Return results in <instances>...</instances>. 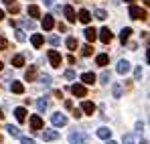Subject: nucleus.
Segmentation results:
<instances>
[{
	"instance_id": "nucleus-15",
	"label": "nucleus",
	"mask_w": 150,
	"mask_h": 144,
	"mask_svg": "<svg viewBox=\"0 0 150 144\" xmlns=\"http://www.w3.org/2000/svg\"><path fill=\"white\" fill-rule=\"evenodd\" d=\"M57 138H59V132L57 130H45L43 132V140H47V142L49 140H57Z\"/></svg>"
},
{
	"instance_id": "nucleus-12",
	"label": "nucleus",
	"mask_w": 150,
	"mask_h": 144,
	"mask_svg": "<svg viewBox=\"0 0 150 144\" xmlns=\"http://www.w3.org/2000/svg\"><path fill=\"white\" fill-rule=\"evenodd\" d=\"M77 16H79V21H81L83 24H89V21H91V12H89V10H85V8H81Z\"/></svg>"
},
{
	"instance_id": "nucleus-7",
	"label": "nucleus",
	"mask_w": 150,
	"mask_h": 144,
	"mask_svg": "<svg viewBox=\"0 0 150 144\" xmlns=\"http://www.w3.org/2000/svg\"><path fill=\"white\" fill-rule=\"evenodd\" d=\"M30 130H35V132H39V130H43V120H41V116H30Z\"/></svg>"
},
{
	"instance_id": "nucleus-25",
	"label": "nucleus",
	"mask_w": 150,
	"mask_h": 144,
	"mask_svg": "<svg viewBox=\"0 0 150 144\" xmlns=\"http://www.w3.org/2000/svg\"><path fill=\"white\" fill-rule=\"evenodd\" d=\"M122 94H124L122 85H120V83H114V85H112V96L114 97H122Z\"/></svg>"
},
{
	"instance_id": "nucleus-6",
	"label": "nucleus",
	"mask_w": 150,
	"mask_h": 144,
	"mask_svg": "<svg viewBox=\"0 0 150 144\" xmlns=\"http://www.w3.org/2000/svg\"><path fill=\"white\" fill-rule=\"evenodd\" d=\"M130 67H132V65H130V61L120 59V61H118V65H116V71L120 73V75H126V73L130 71Z\"/></svg>"
},
{
	"instance_id": "nucleus-47",
	"label": "nucleus",
	"mask_w": 150,
	"mask_h": 144,
	"mask_svg": "<svg viewBox=\"0 0 150 144\" xmlns=\"http://www.w3.org/2000/svg\"><path fill=\"white\" fill-rule=\"evenodd\" d=\"M2 18H4V10H0V21H2Z\"/></svg>"
},
{
	"instance_id": "nucleus-44",
	"label": "nucleus",
	"mask_w": 150,
	"mask_h": 144,
	"mask_svg": "<svg viewBox=\"0 0 150 144\" xmlns=\"http://www.w3.org/2000/svg\"><path fill=\"white\" fill-rule=\"evenodd\" d=\"M142 128H144V124H142V122H138V124H136V130H138V132H142Z\"/></svg>"
},
{
	"instance_id": "nucleus-45",
	"label": "nucleus",
	"mask_w": 150,
	"mask_h": 144,
	"mask_svg": "<svg viewBox=\"0 0 150 144\" xmlns=\"http://www.w3.org/2000/svg\"><path fill=\"white\" fill-rule=\"evenodd\" d=\"M53 2H55V0H45V4H47V6H51Z\"/></svg>"
},
{
	"instance_id": "nucleus-10",
	"label": "nucleus",
	"mask_w": 150,
	"mask_h": 144,
	"mask_svg": "<svg viewBox=\"0 0 150 144\" xmlns=\"http://www.w3.org/2000/svg\"><path fill=\"white\" fill-rule=\"evenodd\" d=\"M63 14H65V18H67L69 23H75V18H77V16H75V10H73V6H69V4H67V6L63 8Z\"/></svg>"
},
{
	"instance_id": "nucleus-17",
	"label": "nucleus",
	"mask_w": 150,
	"mask_h": 144,
	"mask_svg": "<svg viewBox=\"0 0 150 144\" xmlns=\"http://www.w3.org/2000/svg\"><path fill=\"white\" fill-rule=\"evenodd\" d=\"M83 33H85V39H87V41H89V43H91V41H96V39H98V31H96V28H91V26H89V28H85V31H83Z\"/></svg>"
},
{
	"instance_id": "nucleus-38",
	"label": "nucleus",
	"mask_w": 150,
	"mask_h": 144,
	"mask_svg": "<svg viewBox=\"0 0 150 144\" xmlns=\"http://www.w3.org/2000/svg\"><path fill=\"white\" fill-rule=\"evenodd\" d=\"M0 49L4 51V49H8V41L4 39V37H0Z\"/></svg>"
},
{
	"instance_id": "nucleus-14",
	"label": "nucleus",
	"mask_w": 150,
	"mask_h": 144,
	"mask_svg": "<svg viewBox=\"0 0 150 144\" xmlns=\"http://www.w3.org/2000/svg\"><path fill=\"white\" fill-rule=\"evenodd\" d=\"M6 132L12 136V138H21V128L18 126H12V124H6Z\"/></svg>"
},
{
	"instance_id": "nucleus-5",
	"label": "nucleus",
	"mask_w": 150,
	"mask_h": 144,
	"mask_svg": "<svg viewBox=\"0 0 150 144\" xmlns=\"http://www.w3.org/2000/svg\"><path fill=\"white\" fill-rule=\"evenodd\" d=\"M51 122H53V126H65L67 124V116L61 114V112H57V114L51 116Z\"/></svg>"
},
{
	"instance_id": "nucleus-52",
	"label": "nucleus",
	"mask_w": 150,
	"mask_h": 144,
	"mask_svg": "<svg viewBox=\"0 0 150 144\" xmlns=\"http://www.w3.org/2000/svg\"><path fill=\"white\" fill-rule=\"evenodd\" d=\"M2 67H4V65H2V61H0V71H2Z\"/></svg>"
},
{
	"instance_id": "nucleus-2",
	"label": "nucleus",
	"mask_w": 150,
	"mask_h": 144,
	"mask_svg": "<svg viewBox=\"0 0 150 144\" xmlns=\"http://www.w3.org/2000/svg\"><path fill=\"white\" fill-rule=\"evenodd\" d=\"M47 57H49V61H51V65H53V67H61V61H63L61 53H57L55 49H51L49 53H47Z\"/></svg>"
},
{
	"instance_id": "nucleus-43",
	"label": "nucleus",
	"mask_w": 150,
	"mask_h": 144,
	"mask_svg": "<svg viewBox=\"0 0 150 144\" xmlns=\"http://www.w3.org/2000/svg\"><path fill=\"white\" fill-rule=\"evenodd\" d=\"M51 43H53V45H59L61 41H59V37H51Z\"/></svg>"
},
{
	"instance_id": "nucleus-31",
	"label": "nucleus",
	"mask_w": 150,
	"mask_h": 144,
	"mask_svg": "<svg viewBox=\"0 0 150 144\" xmlns=\"http://www.w3.org/2000/svg\"><path fill=\"white\" fill-rule=\"evenodd\" d=\"M18 10H21V6H18L16 2H12V4H8V12H10V14H16Z\"/></svg>"
},
{
	"instance_id": "nucleus-13",
	"label": "nucleus",
	"mask_w": 150,
	"mask_h": 144,
	"mask_svg": "<svg viewBox=\"0 0 150 144\" xmlns=\"http://www.w3.org/2000/svg\"><path fill=\"white\" fill-rule=\"evenodd\" d=\"M43 41H45V39H43V35H39V33H35V35L30 37V43H33V47H35V49H41V47H43Z\"/></svg>"
},
{
	"instance_id": "nucleus-21",
	"label": "nucleus",
	"mask_w": 150,
	"mask_h": 144,
	"mask_svg": "<svg viewBox=\"0 0 150 144\" xmlns=\"http://www.w3.org/2000/svg\"><path fill=\"white\" fill-rule=\"evenodd\" d=\"M98 136H100L101 140H110L112 130H110V128H100V130H98Z\"/></svg>"
},
{
	"instance_id": "nucleus-35",
	"label": "nucleus",
	"mask_w": 150,
	"mask_h": 144,
	"mask_svg": "<svg viewBox=\"0 0 150 144\" xmlns=\"http://www.w3.org/2000/svg\"><path fill=\"white\" fill-rule=\"evenodd\" d=\"M124 144H134V134H124Z\"/></svg>"
},
{
	"instance_id": "nucleus-11",
	"label": "nucleus",
	"mask_w": 150,
	"mask_h": 144,
	"mask_svg": "<svg viewBox=\"0 0 150 144\" xmlns=\"http://www.w3.org/2000/svg\"><path fill=\"white\" fill-rule=\"evenodd\" d=\"M81 112L93 116V112H96V104H93V101H83V104H81Z\"/></svg>"
},
{
	"instance_id": "nucleus-49",
	"label": "nucleus",
	"mask_w": 150,
	"mask_h": 144,
	"mask_svg": "<svg viewBox=\"0 0 150 144\" xmlns=\"http://www.w3.org/2000/svg\"><path fill=\"white\" fill-rule=\"evenodd\" d=\"M108 144H118V142H114V140H108Z\"/></svg>"
},
{
	"instance_id": "nucleus-48",
	"label": "nucleus",
	"mask_w": 150,
	"mask_h": 144,
	"mask_svg": "<svg viewBox=\"0 0 150 144\" xmlns=\"http://www.w3.org/2000/svg\"><path fill=\"white\" fill-rule=\"evenodd\" d=\"M140 144H148V140H140Z\"/></svg>"
},
{
	"instance_id": "nucleus-20",
	"label": "nucleus",
	"mask_w": 150,
	"mask_h": 144,
	"mask_svg": "<svg viewBox=\"0 0 150 144\" xmlns=\"http://www.w3.org/2000/svg\"><path fill=\"white\" fill-rule=\"evenodd\" d=\"M26 12H28V14H30L33 18H37V16H41V8H39L37 4H30V6L26 8Z\"/></svg>"
},
{
	"instance_id": "nucleus-16",
	"label": "nucleus",
	"mask_w": 150,
	"mask_h": 144,
	"mask_svg": "<svg viewBox=\"0 0 150 144\" xmlns=\"http://www.w3.org/2000/svg\"><path fill=\"white\" fill-rule=\"evenodd\" d=\"M10 92H12V94H25V85H23L21 81H12V83H10Z\"/></svg>"
},
{
	"instance_id": "nucleus-9",
	"label": "nucleus",
	"mask_w": 150,
	"mask_h": 144,
	"mask_svg": "<svg viewBox=\"0 0 150 144\" xmlns=\"http://www.w3.org/2000/svg\"><path fill=\"white\" fill-rule=\"evenodd\" d=\"M81 81L85 83V85H93L96 81H98V77L93 75V73H89V71H85V73H81Z\"/></svg>"
},
{
	"instance_id": "nucleus-23",
	"label": "nucleus",
	"mask_w": 150,
	"mask_h": 144,
	"mask_svg": "<svg viewBox=\"0 0 150 144\" xmlns=\"http://www.w3.org/2000/svg\"><path fill=\"white\" fill-rule=\"evenodd\" d=\"M47 108H49V101H47L45 97H39V99H37V110H39V112H45Z\"/></svg>"
},
{
	"instance_id": "nucleus-19",
	"label": "nucleus",
	"mask_w": 150,
	"mask_h": 144,
	"mask_svg": "<svg viewBox=\"0 0 150 144\" xmlns=\"http://www.w3.org/2000/svg\"><path fill=\"white\" fill-rule=\"evenodd\" d=\"M53 26H55V21H53V16H51V14H47V16L43 18V28H45V31H51Z\"/></svg>"
},
{
	"instance_id": "nucleus-8",
	"label": "nucleus",
	"mask_w": 150,
	"mask_h": 144,
	"mask_svg": "<svg viewBox=\"0 0 150 144\" xmlns=\"http://www.w3.org/2000/svg\"><path fill=\"white\" fill-rule=\"evenodd\" d=\"M71 92H73V96H77V97H85L87 96V89H85V85H81V83L71 85Z\"/></svg>"
},
{
	"instance_id": "nucleus-1",
	"label": "nucleus",
	"mask_w": 150,
	"mask_h": 144,
	"mask_svg": "<svg viewBox=\"0 0 150 144\" xmlns=\"http://www.w3.org/2000/svg\"><path fill=\"white\" fill-rule=\"evenodd\" d=\"M130 18H134V21H146L148 18V12L144 10V8H140V6H136V4H130Z\"/></svg>"
},
{
	"instance_id": "nucleus-3",
	"label": "nucleus",
	"mask_w": 150,
	"mask_h": 144,
	"mask_svg": "<svg viewBox=\"0 0 150 144\" xmlns=\"http://www.w3.org/2000/svg\"><path fill=\"white\" fill-rule=\"evenodd\" d=\"M69 142L71 144H87V138L83 132H71L69 134Z\"/></svg>"
},
{
	"instance_id": "nucleus-28",
	"label": "nucleus",
	"mask_w": 150,
	"mask_h": 144,
	"mask_svg": "<svg viewBox=\"0 0 150 144\" xmlns=\"http://www.w3.org/2000/svg\"><path fill=\"white\" fill-rule=\"evenodd\" d=\"M65 45H67L69 51H75V49H77V39H75V37H69V39L65 41Z\"/></svg>"
},
{
	"instance_id": "nucleus-27",
	"label": "nucleus",
	"mask_w": 150,
	"mask_h": 144,
	"mask_svg": "<svg viewBox=\"0 0 150 144\" xmlns=\"http://www.w3.org/2000/svg\"><path fill=\"white\" fill-rule=\"evenodd\" d=\"M130 35H132V28H128V26H126L124 31L120 33V41H122V45H126V41L130 39Z\"/></svg>"
},
{
	"instance_id": "nucleus-46",
	"label": "nucleus",
	"mask_w": 150,
	"mask_h": 144,
	"mask_svg": "<svg viewBox=\"0 0 150 144\" xmlns=\"http://www.w3.org/2000/svg\"><path fill=\"white\" fill-rule=\"evenodd\" d=\"M2 2H4V4H12L14 0H2Z\"/></svg>"
},
{
	"instance_id": "nucleus-26",
	"label": "nucleus",
	"mask_w": 150,
	"mask_h": 144,
	"mask_svg": "<svg viewBox=\"0 0 150 144\" xmlns=\"http://www.w3.org/2000/svg\"><path fill=\"white\" fill-rule=\"evenodd\" d=\"M12 65L14 67H23L25 65V55H14L12 57Z\"/></svg>"
},
{
	"instance_id": "nucleus-34",
	"label": "nucleus",
	"mask_w": 150,
	"mask_h": 144,
	"mask_svg": "<svg viewBox=\"0 0 150 144\" xmlns=\"http://www.w3.org/2000/svg\"><path fill=\"white\" fill-rule=\"evenodd\" d=\"M63 77H65V79H67V81H71V79H75V71H73V69H67V71H65V75H63Z\"/></svg>"
},
{
	"instance_id": "nucleus-29",
	"label": "nucleus",
	"mask_w": 150,
	"mask_h": 144,
	"mask_svg": "<svg viewBox=\"0 0 150 144\" xmlns=\"http://www.w3.org/2000/svg\"><path fill=\"white\" fill-rule=\"evenodd\" d=\"M93 16H96V18H100V21H105V18H108V12H105L103 8H98V10L93 12Z\"/></svg>"
},
{
	"instance_id": "nucleus-24",
	"label": "nucleus",
	"mask_w": 150,
	"mask_h": 144,
	"mask_svg": "<svg viewBox=\"0 0 150 144\" xmlns=\"http://www.w3.org/2000/svg\"><path fill=\"white\" fill-rule=\"evenodd\" d=\"M14 116H16L18 122H25L26 120V110L25 108H16V110H14Z\"/></svg>"
},
{
	"instance_id": "nucleus-42",
	"label": "nucleus",
	"mask_w": 150,
	"mask_h": 144,
	"mask_svg": "<svg viewBox=\"0 0 150 144\" xmlns=\"http://www.w3.org/2000/svg\"><path fill=\"white\" fill-rule=\"evenodd\" d=\"M73 118H75V120H79V118H81V110H75V112H73Z\"/></svg>"
},
{
	"instance_id": "nucleus-41",
	"label": "nucleus",
	"mask_w": 150,
	"mask_h": 144,
	"mask_svg": "<svg viewBox=\"0 0 150 144\" xmlns=\"http://www.w3.org/2000/svg\"><path fill=\"white\" fill-rule=\"evenodd\" d=\"M65 108L71 110V108H73V101H71V99H65Z\"/></svg>"
},
{
	"instance_id": "nucleus-37",
	"label": "nucleus",
	"mask_w": 150,
	"mask_h": 144,
	"mask_svg": "<svg viewBox=\"0 0 150 144\" xmlns=\"http://www.w3.org/2000/svg\"><path fill=\"white\" fill-rule=\"evenodd\" d=\"M21 144H35V140L28 136H21Z\"/></svg>"
},
{
	"instance_id": "nucleus-50",
	"label": "nucleus",
	"mask_w": 150,
	"mask_h": 144,
	"mask_svg": "<svg viewBox=\"0 0 150 144\" xmlns=\"http://www.w3.org/2000/svg\"><path fill=\"white\" fill-rule=\"evenodd\" d=\"M126 2H128V4H134V0H126Z\"/></svg>"
},
{
	"instance_id": "nucleus-30",
	"label": "nucleus",
	"mask_w": 150,
	"mask_h": 144,
	"mask_svg": "<svg viewBox=\"0 0 150 144\" xmlns=\"http://www.w3.org/2000/svg\"><path fill=\"white\" fill-rule=\"evenodd\" d=\"M100 79H101V83H110V81H112V75H110V71H101Z\"/></svg>"
},
{
	"instance_id": "nucleus-39",
	"label": "nucleus",
	"mask_w": 150,
	"mask_h": 144,
	"mask_svg": "<svg viewBox=\"0 0 150 144\" xmlns=\"http://www.w3.org/2000/svg\"><path fill=\"white\" fill-rule=\"evenodd\" d=\"M134 77H136V79H140V77H142V67H136V71H134Z\"/></svg>"
},
{
	"instance_id": "nucleus-40",
	"label": "nucleus",
	"mask_w": 150,
	"mask_h": 144,
	"mask_svg": "<svg viewBox=\"0 0 150 144\" xmlns=\"http://www.w3.org/2000/svg\"><path fill=\"white\" fill-rule=\"evenodd\" d=\"M25 26H28V28H35V21H25Z\"/></svg>"
},
{
	"instance_id": "nucleus-18",
	"label": "nucleus",
	"mask_w": 150,
	"mask_h": 144,
	"mask_svg": "<svg viewBox=\"0 0 150 144\" xmlns=\"http://www.w3.org/2000/svg\"><path fill=\"white\" fill-rule=\"evenodd\" d=\"M96 63H98V65H100V67H105V65H108V63H110V57H108V55H105V53H100V55H98V57H96Z\"/></svg>"
},
{
	"instance_id": "nucleus-22",
	"label": "nucleus",
	"mask_w": 150,
	"mask_h": 144,
	"mask_svg": "<svg viewBox=\"0 0 150 144\" xmlns=\"http://www.w3.org/2000/svg\"><path fill=\"white\" fill-rule=\"evenodd\" d=\"M25 77H26V81H35V77H37V65H30Z\"/></svg>"
},
{
	"instance_id": "nucleus-32",
	"label": "nucleus",
	"mask_w": 150,
	"mask_h": 144,
	"mask_svg": "<svg viewBox=\"0 0 150 144\" xmlns=\"http://www.w3.org/2000/svg\"><path fill=\"white\" fill-rule=\"evenodd\" d=\"M16 41H21V43H25V41H26V35H25V31L16 28Z\"/></svg>"
},
{
	"instance_id": "nucleus-33",
	"label": "nucleus",
	"mask_w": 150,
	"mask_h": 144,
	"mask_svg": "<svg viewBox=\"0 0 150 144\" xmlns=\"http://www.w3.org/2000/svg\"><path fill=\"white\" fill-rule=\"evenodd\" d=\"M81 53H83V57H89V55L93 53V47H91V45H85V47L81 49Z\"/></svg>"
},
{
	"instance_id": "nucleus-36",
	"label": "nucleus",
	"mask_w": 150,
	"mask_h": 144,
	"mask_svg": "<svg viewBox=\"0 0 150 144\" xmlns=\"http://www.w3.org/2000/svg\"><path fill=\"white\" fill-rule=\"evenodd\" d=\"M41 83L43 85H51V75H41Z\"/></svg>"
},
{
	"instance_id": "nucleus-51",
	"label": "nucleus",
	"mask_w": 150,
	"mask_h": 144,
	"mask_svg": "<svg viewBox=\"0 0 150 144\" xmlns=\"http://www.w3.org/2000/svg\"><path fill=\"white\" fill-rule=\"evenodd\" d=\"M2 118H4V114H2V110H0V120H2Z\"/></svg>"
},
{
	"instance_id": "nucleus-4",
	"label": "nucleus",
	"mask_w": 150,
	"mask_h": 144,
	"mask_svg": "<svg viewBox=\"0 0 150 144\" xmlns=\"http://www.w3.org/2000/svg\"><path fill=\"white\" fill-rule=\"evenodd\" d=\"M100 39H101L103 45H108V43H112V39H114V33H112L108 26H103V28L100 31Z\"/></svg>"
}]
</instances>
